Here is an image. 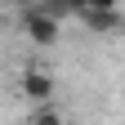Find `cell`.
I'll return each mask as SVG.
<instances>
[{"label":"cell","instance_id":"obj_1","mask_svg":"<svg viewBox=\"0 0 125 125\" xmlns=\"http://www.w3.org/2000/svg\"><path fill=\"white\" fill-rule=\"evenodd\" d=\"M18 27H22V36H27L31 45H40V49L58 45V31H62V22H54L49 13H40V9H36V0L18 9Z\"/></svg>","mask_w":125,"mask_h":125},{"label":"cell","instance_id":"obj_2","mask_svg":"<svg viewBox=\"0 0 125 125\" xmlns=\"http://www.w3.org/2000/svg\"><path fill=\"white\" fill-rule=\"evenodd\" d=\"M54 89H58V81H54V76L49 72H40V67H27L22 72V81H18V94H22V98H31V103H49L54 98Z\"/></svg>","mask_w":125,"mask_h":125},{"label":"cell","instance_id":"obj_3","mask_svg":"<svg viewBox=\"0 0 125 125\" xmlns=\"http://www.w3.org/2000/svg\"><path fill=\"white\" fill-rule=\"evenodd\" d=\"M89 31H103V36H112V31H121L125 27V13H121V5L116 9H85V13H76Z\"/></svg>","mask_w":125,"mask_h":125},{"label":"cell","instance_id":"obj_4","mask_svg":"<svg viewBox=\"0 0 125 125\" xmlns=\"http://www.w3.org/2000/svg\"><path fill=\"white\" fill-rule=\"evenodd\" d=\"M36 9H40V13H49L54 22H67V18H76L72 0H36Z\"/></svg>","mask_w":125,"mask_h":125},{"label":"cell","instance_id":"obj_5","mask_svg":"<svg viewBox=\"0 0 125 125\" xmlns=\"http://www.w3.org/2000/svg\"><path fill=\"white\" fill-rule=\"evenodd\" d=\"M27 125H67V116H62V112H58L54 103H40L36 112L27 116Z\"/></svg>","mask_w":125,"mask_h":125},{"label":"cell","instance_id":"obj_6","mask_svg":"<svg viewBox=\"0 0 125 125\" xmlns=\"http://www.w3.org/2000/svg\"><path fill=\"white\" fill-rule=\"evenodd\" d=\"M121 0H72V9L76 13H85V9H116Z\"/></svg>","mask_w":125,"mask_h":125},{"label":"cell","instance_id":"obj_7","mask_svg":"<svg viewBox=\"0 0 125 125\" xmlns=\"http://www.w3.org/2000/svg\"><path fill=\"white\" fill-rule=\"evenodd\" d=\"M5 9H22V5H31V0H0Z\"/></svg>","mask_w":125,"mask_h":125}]
</instances>
